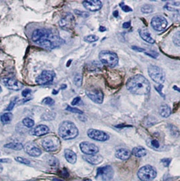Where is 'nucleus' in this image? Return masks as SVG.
<instances>
[{"instance_id": "obj_39", "label": "nucleus", "mask_w": 180, "mask_h": 181, "mask_svg": "<svg viewBox=\"0 0 180 181\" xmlns=\"http://www.w3.org/2000/svg\"><path fill=\"white\" fill-rule=\"evenodd\" d=\"M75 12L76 13V14L78 16L81 17H84V18H87L89 17V13L87 12H83V11H79V10H75Z\"/></svg>"}, {"instance_id": "obj_26", "label": "nucleus", "mask_w": 180, "mask_h": 181, "mask_svg": "<svg viewBox=\"0 0 180 181\" xmlns=\"http://www.w3.org/2000/svg\"><path fill=\"white\" fill-rule=\"evenodd\" d=\"M12 114L11 113H5L2 114L1 115V117H0V119H1V122L3 123L4 124H9V123L11 122L12 119Z\"/></svg>"}, {"instance_id": "obj_19", "label": "nucleus", "mask_w": 180, "mask_h": 181, "mask_svg": "<svg viewBox=\"0 0 180 181\" xmlns=\"http://www.w3.org/2000/svg\"><path fill=\"white\" fill-rule=\"evenodd\" d=\"M49 128L46 125L40 124L36 126L31 131V134L36 136H41L47 134L49 132Z\"/></svg>"}, {"instance_id": "obj_13", "label": "nucleus", "mask_w": 180, "mask_h": 181, "mask_svg": "<svg viewBox=\"0 0 180 181\" xmlns=\"http://www.w3.org/2000/svg\"><path fill=\"white\" fill-rule=\"evenodd\" d=\"M87 134L89 138L92 140L100 141V142H104L108 140L110 138L106 132L96 129H89Z\"/></svg>"}, {"instance_id": "obj_30", "label": "nucleus", "mask_w": 180, "mask_h": 181, "mask_svg": "<svg viewBox=\"0 0 180 181\" xmlns=\"http://www.w3.org/2000/svg\"><path fill=\"white\" fill-rule=\"evenodd\" d=\"M98 39H99L98 37L95 35H87L84 38V41L88 43L95 42V41H97Z\"/></svg>"}, {"instance_id": "obj_34", "label": "nucleus", "mask_w": 180, "mask_h": 181, "mask_svg": "<svg viewBox=\"0 0 180 181\" xmlns=\"http://www.w3.org/2000/svg\"><path fill=\"white\" fill-rule=\"evenodd\" d=\"M15 160L16 161H17L18 162H19V163H21L25 165H29L31 164L29 160L26 159V158H24V157H16L15 158Z\"/></svg>"}, {"instance_id": "obj_3", "label": "nucleus", "mask_w": 180, "mask_h": 181, "mask_svg": "<svg viewBox=\"0 0 180 181\" xmlns=\"http://www.w3.org/2000/svg\"><path fill=\"white\" fill-rule=\"evenodd\" d=\"M58 134L64 140H71L76 138L79 134V130L73 122L64 121L60 125Z\"/></svg>"}, {"instance_id": "obj_8", "label": "nucleus", "mask_w": 180, "mask_h": 181, "mask_svg": "<svg viewBox=\"0 0 180 181\" xmlns=\"http://www.w3.org/2000/svg\"><path fill=\"white\" fill-rule=\"evenodd\" d=\"M85 93L89 98L96 104H102L104 101V94L100 88H90L86 90Z\"/></svg>"}, {"instance_id": "obj_55", "label": "nucleus", "mask_w": 180, "mask_h": 181, "mask_svg": "<svg viewBox=\"0 0 180 181\" xmlns=\"http://www.w3.org/2000/svg\"><path fill=\"white\" fill-rule=\"evenodd\" d=\"M58 91H56V90H53V94H58Z\"/></svg>"}, {"instance_id": "obj_29", "label": "nucleus", "mask_w": 180, "mask_h": 181, "mask_svg": "<svg viewBox=\"0 0 180 181\" xmlns=\"http://www.w3.org/2000/svg\"><path fill=\"white\" fill-rule=\"evenodd\" d=\"M22 124L27 128H31L33 127V125H35V122L29 117H26L22 120Z\"/></svg>"}, {"instance_id": "obj_22", "label": "nucleus", "mask_w": 180, "mask_h": 181, "mask_svg": "<svg viewBox=\"0 0 180 181\" xmlns=\"http://www.w3.org/2000/svg\"><path fill=\"white\" fill-rule=\"evenodd\" d=\"M64 157L66 161L71 164H75L77 161V155L74 151L70 149H65L64 150Z\"/></svg>"}, {"instance_id": "obj_5", "label": "nucleus", "mask_w": 180, "mask_h": 181, "mask_svg": "<svg viewBox=\"0 0 180 181\" xmlns=\"http://www.w3.org/2000/svg\"><path fill=\"white\" fill-rule=\"evenodd\" d=\"M156 169L150 165L140 167L137 172V176L142 181H152L156 178Z\"/></svg>"}, {"instance_id": "obj_43", "label": "nucleus", "mask_w": 180, "mask_h": 181, "mask_svg": "<svg viewBox=\"0 0 180 181\" xmlns=\"http://www.w3.org/2000/svg\"><path fill=\"white\" fill-rule=\"evenodd\" d=\"M163 86L162 84L159 85L158 86H155V89L157 90L158 92L161 94V96H162L163 97H165V95L162 93V89H163Z\"/></svg>"}, {"instance_id": "obj_2", "label": "nucleus", "mask_w": 180, "mask_h": 181, "mask_svg": "<svg viewBox=\"0 0 180 181\" xmlns=\"http://www.w3.org/2000/svg\"><path fill=\"white\" fill-rule=\"evenodd\" d=\"M126 88L130 92L137 95H146L150 92V83L142 75L130 77L126 83Z\"/></svg>"}, {"instance_id": "obj_12", "label": "nucleus", "mask_w": 180, "mask_h": 181, "mask_svg": "<svg viewBox=\"0 0 180 181\" xmlns=\"http://www.w3.org/2000/svg\"><path fill=\"white\" fill-rule=\"evenodd\" d=\"M167 20L162 16H155L151 20V26L156 31H163L167 26Z\"/></svg>"}, {"instance_id": "obj_4", "label": "nucleus", "mask_w": 180, "mask_h": 181, "mask_svg": "<svg viewBox=\"0 0 180 181\" xmlns=\"http://www.w3.org/2000/svg\"><path fill=\"white\" fill-rule=\"evenodd\" d=\"M99 59L103 65L113 68L119 63V58L117 54L109 50H102L99 54Z\"/></svg>"}, {"instance_id": "obj_20", "label": "nucleus", "mask_w": 180, "mask_h": 181, "mask_svg": "<svg viewBox=\"0 0 180 181\" xmlns=\"http://www.w3.org/2000/svg\"><path fill=\"white\" fill-rule=\"evenodd\" d=\"M138 32H139L140 36L145 41H146V42L151 44H153L155 43V40L150 36V33H149V31H148L147 29L146 28L140 29L139 31H138Z\"/></svg>"}, {"instance_id": "obj_21", "label": "nucleus", "mask_w": 180, "mask_h": 181, "mask_svg": "<svg viewBox=\"0 0 180 181\" xmlns=\"http://www.w3.org/2000/svg\"><path fill=\"white\" fill-rule=\"evenodd\" d=\"M131 152L126 149H120L117 150L115 153V157L121 160H127L131 157Z\"/></svg>"}, {"instance_id": "obj_53", "label": "nucleus", "mask_w": 180, "mask_h": 181, "mask_svg": "<svg viewBox=\"0 0 180 181\" xmlns=\"http://www.w3.org/2000/svg\"><path fill=\"white\" fill-rule=\"evenodd\" d=\"M53 181H63V180H60V179H58V178H54V179H53Z\"/></svg>"}, {"instance_id": "obj_45", "label": "nucleus", "mask_w": 180, "mask_h": 181, "mask_svg": "<svg viewBox=\"0 0 180 181\" xmlns=\"http://www.w3.org/2000/svg\"><path fill=\"white\" fill-rule=\"evenodd\" d=\"M165 8H166L167 10H169V11H171V12H179V14H180V10L175 9V8H173L169 7V6H165Z\"/></svg>"}, {"instance_id": "obj_23", "label": "nucleus", "mask_w": 180, "mask_h": 181, "mask_svg": "<svg viewBox=\"0 0 180 181\" xmlns=\"http://www.w3.org/2000/svg\"><path fill=\"white\" fill-rule=\"evenodd\" d=\"M159 114L163 117H169L171 113V110L167 104H163L159 107Z\"/></svg>"}, {"instance_id": "obj_32", "label": "nucleus", "mask_w": 180, "mask_h": 181, "mask_svg": "<svg viewBox=\"0 0 180 181\" xmlns=\"http://www.w3.org/2000/svg\"><path fill=\"white\" fill-rule=\"evenodd\" d=\"M173 41L175 45L180 47V31H177V33L174 34L173 37Z\"/></svg>"}, {"instance_id": "obj_51", "label": "nucleus", "mask_w": 180, "mask_h": 181, "mask_svg": "<svg viewBox=\"0 0 180 181\" xmlns=\"http://www.w3.org/2000/svg\"><path fill=\"white\" fill-rule=\"evenodd\" d=\"M173 90H176V91H178L179 92H180V88H179L178 87H177V86H174L173 87Z\"/></svg>"}, {"instance_id": "obj_36", "label": "nucleus", "mask_w": 180, "mask_h": 181, "mask_svg": "<svg viewBox=\"0 0 180 181\" xmlns=\"http://www.w3.org/2000/svg\"><path fill=\"white\" fill-rule=\"evenodd\" d=\"M17 99H18V97H14V98H13L12 99V101H10L9 105L7 107V109H6L7 111H11V110L13 109V108H14L15 106L16 103Z\"/></svg>"}, {"instance_id": "obj_7", "label": "nucleus", "mask_w": 180, "mask_h": 181, "mask_svg": "<svg viewBox=\"0 0 180 181\" xmlns=\"http://www.w3.org/2000/svg\"><path fill=\"white\" fill-rule=\"evenodd\" d=\"M148 75L154 82L158 84H162L165 80V75L163 71L156 65H150L148 68Z\"/></svg>"}, {"instance_id": "obj_42", "label": "nucleus", "mask_w": 180, "mask_h": 181, "mask_svg": "<svg viewBox=\"0 0 180 181\" xmlns=\"http://www.w3.org/2000/svg\"><path fill=\"white\" fill-rule=\"evenodd\" d=\"M151 145L153 146V147H155L156 149L159 148V146H160V144H159L158 141L157 140H152L151 141Z\"/></svg>"}, {"instance_id": "obj_47", "label": "nucleus", "mask_w": 180, "mask_h": 181, "mask_svg": "<svg viewBox=\"0 0 180 181\" xmlns=\"http://www.w3.org/2000/svg\"><path fill=\"white\" fill-rule=\"evenodd\" d=\"M130 26H131V22L130 21L125 22L123 23V24H122V27H123L124 29H128L130 27Z\"/></svg>"}, {"instance_id": "obj_57", "label": "nucleus", "mask_w": 180, "mask_h": 181, "mask_svg": "<svg viewBox=\"0 0 180 181\" xmlns=\"http://www.w3.org/2000/svg\"><path fill=\"white\" fill-rule=\"evenodd\" d=\"M2 92V89L1 86H0V92Z\"/></svg>"}, {"instance_id": "obj_37", "label": "nucleus", "mask_w": 180, "mask_h": 181, "mask_svg": "<svg viewBox=\"0 0 180 181\" xmlns=\"http://www.w3.org/2000/svg\"><path fill=\"white\" fill-rule=\"evenodd\" d=\"M48 162L49 164V165H52V166H56L58 164V161L56 157H52V156H49L48 158Z\"/></svg>"}, {"instance_id": "obj_48", "label": "nucleus", "mask_w": 180, "mask_h": 181, "mask_svg": "<svg viewBox=\"0 0 180 181\" xmlns=\"http://www.w3.org/2000/svg\"><path fill=\"white\" fill-rule=\"evenodd\" d=\"M113 16L115 18L118 17H119V12H118V10H115V11H114L113 13Z\"/></svg>"}, {"instance_id": "obj_15", "label": "nucleus", "mask_w": 180, "mask_h": 181, "mask_svg": "<svg viewBox=\"0 0 180 181\" xmlns=\"http://www.w3.org/2000/svg\"><path fill=\"white\" fill-rule=\"evenodd\" d=\"M80 149L82 153L86 155H96L99 152V148L93 143L89 142H82L80 144Z\"/></svg>"}, {"instance_id": "obj_14", "label": "nucleus", "mask_w": 180, "mask_h": 181, "mask_svg": "<svg viewBox=\"0 0 180 181\" xmlns=\"http://www.w3.org/2000/svg\"><path fill=\"white\" fill-rule=\"evenodd\" d=\"M1 83L6 88L15 91L21 90L24 87V85L21 82L13 77H5L2 79Z\"/></svg>"}, {"instance_id": "obj_35", "label": "nucleus", "mask_w": 180, "mask_h": 181, "mask_svg": "<svg viewBox=\"0 0 180 181\" xmlns=\"http://www.w3.org/2000/svg\"><path fill=\"white\" fill-rule=\"evenodd\" d=\"M67 111H69L70 112H72V113H76V114H83V112L81 111V110H80L79 109H77V108H75V107H70L69 105H68L66 107V109Z\"/></svg>"}, {"instance_id": "obj_1", "label": "nucleus", "mask_w": 180, "mask_h": 181, "mask_svg": "<svg viewBox=\"0 0 180 181\" xmlns=\"http://www.w3.org/2000/svg\"><path fill=\"white\" fill-rule=\"evenodd\" d=\"M32 40L46 50L58 48L63 42L58 34L47 29H38L34 31L32 33Z\"/></svg>"}, {"instance_id": "obj_27", "label": "nucleus", "mask_w": 180, "mask_h": 181, "mask_svg": "<svg viewBox=\"0 0 180 181\" xmlns=\"http://www.w3.org/2000/svg\"><path fill=\"white\" fill-rule=\"evenodd\" d=\"M55 117H56L55 113L48 112L43 114L42 116H41V119L45 121H51L55 119Z\"/></svg>"}, {"instance_id": "obj_16", "label": "nucleus", "mask_w": 180, "mask_h": 181, "mask_svg": "<svg viewBox=\"0 0 180 181\" xmlns=\"http://www.w3.org/2000/svg\"><path fill=\"white\" fill-rule=\"evenodd\" d=\"M82 4L86 10L91 12L98 11L102 7V4L99 0H85Z\"/></svg>"}, {"instance_id": "obj_41", "label": "nucleus", "mask_w": 180, "mask_h": 181, "mask_svg": "<svg viewBox=\"0 0 180 181\" xmlns=\"http://www.w3.org/2000/svg\"><path fill=\"white\" fill-rule=\"evenodd\" d=\"M80 101H81V98L79 96H77V97H76V98H75L73 100H72L71 104L72 106L77 105V104H78L80 103Z\"/></svg>"}, {"instance_id": "obj_9", "label": "nucleus", "mask_w": 180, "mask_h": 181, "mask_svg": "<svg viewBox=\"0 0 180 181\" xmlns=\"http://www.w3.org/2000/svg\"><path fill=\"white\" fill-rule=\"evenodd\" d=\"M75 25V18L70 13H66L59 21L60 28L64 30H70L73 29Z\"/></svg>"}, {"instance_id": "obj_11", "label": "nucleus", "mask_w": 180, "mask_h": 181, "mask_svg": "<svg viewBox=\"0 0 180 181\" xmlns=\"http://www.w3.org/2000/svg\"><path fill=\"white\" fill-rule=\"evenodd\" d=\"M55 75V73L53 71H43L40 75L37 76L35 82L39 85L48 84L53 81Z\"/></svg>"}, {"instance_id": "obj_40", "label": "nucleus", "mask_w": 180, "mask_h": 181, "mask_svg": "<svg viewBox=\"0 0 180 181\" xmlns=\"http://www.w3.org/2000/svg\"><path fill=\"white\" fill-rule=\"evenodd\" d=\"M171 159L170 158H164L161 159V163L165 167H168L169 166V164L171 163Z\"/></svg>"}, {"instance_id": "obj_54", "label": "nucleus", "mask_w": 180, "mask_h": 181, "mask_svg": "<svg viewBox=\"0 0 180 181\" xmlns=\"http://www.w3.org/2000/svg\"><path fill=\"white\" fill-rule=\"evenodd\" d=\"M2 170H3V166H2V165L0 164V173L2 172Z\"/></svg>"}, {"instance_id": "obj_50", "label": "nucleus", "mask_w": 180, "mask_h": 181, "mask_svg": "<svg viewBox=\"0 0 180 181\" xmlns=\"http://www.w3.org/2000/svg\"><path fill=\"white\" fill-rule=\"evenodd\" d=\"M8 161H9L8 159H0V162H4V163H5V162H8Z\"/></svg>"}, {"instance_id": "obj_38", "label": "nucleus", "mask_w": 180, "mask_h": 181, "mask_svg": "<svg viewBox=\"0 0 180 181\" xmlns=\"http://www.w3.org/2000/svg\"><path fill=\"white\" fill-rule=\"evenodd\" d=\"M120 7L121 8V9L122 11H124L125 12H132L133 10L132 8H131L129 6H127V5H125L124 4V2H121V4H119Z\"/></svg>"}, {"instance_id": "obj_52", "label": "nucleus", "mask_w": 180, "mask_h": 181, "mask_svg": "<svg viewBox=\"0 0 180 181\" xmlns=\"http://www.w3.org/2000/svg\"><path fill=\"white\" fill-rule=\"evenodd\" d=\"M71 62H72V60H69V61H68V62H67V64H66V67H69L70 66V63H71Z\"/></svg>"}, {"instance_id": "obj_46", "label": "nucleus", "mask_w": 180, "mask_h": 181, "mask_svg": "<svg viewBox=\"0 0 180 181\" xmlns=\"http://www.w3.org/2000/svg\"><path fill=\"white\" fill-rule=\"evenodd\" d=\"M131 48L134 50L135 51L137 52H145V50L143 48H141L140 47H137V46H132Z\"/></svg>"}, {"instance_id": "obj_56", "label": "nucleus", "mask_w": 180, "mask_h": 181, "mask_svg": "<svg viewBox=\"0 0 180 181\" xmlns=\"http://www.w3.org/2000/svg\"><path fill=\"white\" fill-rule=\"evenodd\" d=\"M82 181H92V180L88 179V178H87V179H84V180H83Z\"/></svg>"}, {"instance_id": "obj_18", "label": "nucleus", "mask_w": 180, "mask_h": 181, "mask_svg": "<svg viewBox=\"0 0 180 181\" xmlns=\"http://www.w3.org/2000/svg\"><path fill=\"white\" fill-rule=\"evenodd\" d=\"M83 158L85 161L92 165H98L103 161V157L100 155H84Z\"/></svg>"}, {"instance_id": "obj_6", "label": "nucleus", "mask_w": 180, "mask_h": 181, "mask_svg": "<svg viewBox=\"0 0 180 181\" xmlns=\"http://www.w3.org/2000/svg\"><path fill=\"white\" fill-rule=\"evenodd\" d=\"M41 146L48 152L56 151L60 147V140L55 136H47L41 140Z\"/></svg>"}, {"instance_id": "obj_49", "label": "nucleus", "mask_w": 180, "mask_h": 181, "mask_svg": "<svg viewBox=\"0 0 180 181\" xmlns=\"http://www.w3.org/2000/svg\"><path fill=\"white\" fill-rule=\"evenodd\" d=\"M106 30V29L104 27H102V26H101V27H99V31H100V32H104V31H105Z\"/></svg>"}, {"instance_id": "obj_25", "label": "nucleus", "mask_w": 180, "mask_h": 181, "mask_svg": "<svg viewBox=\"0 0 180 181\" xmlns=\"http://www.w3.org/2000/svg\"><path fill=\"white\" fill-rule=\"evenodd\" d=\"M4 146L6 148L11 149L15 151H20L22 150V149H24V146H23L22 144L20 143H9L4 145Z\"/></svg>"}, {"instance_id": "obj_31", "label": "nucleus", "mask_w": 180, "mask_h": 181, "mask_svg": "<svg viewBox=\"0 0 180 181\" xmlns=\"http://www.w3.org/2000/svg\"><path fill=\"white\" fill-rule=\"evenodd\" d=\"M82 75L81 74H77L74 77V83L75 86H77V87H80L82 84Z\"/></svg>"}, {"instance_id": "obj_28", "label": "nucleus", "mask_w": 180, "mask_h": 181, "mask_svg": "<svg viewBox=\"0 0 180 181\" xmlns=\"http://www.w3.org/2000/svg\"><path fill=\"white\" fill-rule=\"evenodd\" d=\"M153 7L149 4H144L141 8V11L144 14H150L153 12Z\"/></svg>"}, {"instance_id": "obj_10", "label": "nucleus", "mask_w": 180, "mask_h": 181, "mask_svg": "<svg viewBox=\"0 0 180 181\" xmlns=\"http://www.w3.org/2000/svg\"><path fill=\"white\" fill-rule=\"evenodd\" d=\"M114 176L113 168L111 166H105L98 167L96 173V178H100L102 180L108 181L113 178Z\"/></svg>"}, {"instance_id": "obj_33", "label": "nucleus", "mask_w": 180, "mask_h": 181, "mask_svg": "<svg viewBox=\"0 0 180 181\" xmlns=\"http://www.w3.org/2000/svg\"><path fill=\"white\" fill-rule=\"evenodd\" d=\"M42 103L48 106H52L54 104V100L51 97H46L42 101Z\"/></svg>"}, {"instance_id": "obj_17", "label": "nucleus", "mask_w": 180, "mask_h": 181, "mask_svg": "<svg viewBox=\"0 0 180 181\" xmlns=\"http://www.w3.org/2000/svg\"><path fill=\"white\" fill-rule=\"evenodd\" d=\"M25 151L31 157H39L41 155V150L33 143H28L24 146Z\"/></svg>"}, {"instance_id": "obj_24", "label": "nucleus", "mask_w": 180, "mask_h": 181, "mask_svg": "<svg viewBox=\"0 0 180 181\" xmlns=\"http://www.w3.org/2000/svg\"><path fill=\"white\" fill-rule=\"evenodd\" d=\"M131 154L136 157H142L147 154V151L142 146H137V147H134L132 149Z\"/></svg>"}, {"instance_id": "obj_44", "label": "nucleus", "mask_w": 180, "mask_h": 181, "mask_svg": "<svg viewBox=\"0 0 180 181\" xmlns=\"http://www.w3.org/2000/svg\"><path fill=\"white\" fill-rule=\"evenodd\" d=\"M31 89L27 88V89H25V90H24L22 92V96L23 97H27L28 95V94H31Z\"/></svg>"}]
</instances>
